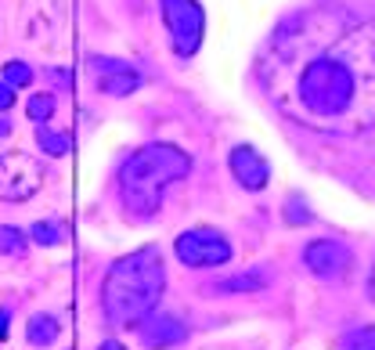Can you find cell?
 <instances>
[{
    "label": "cell",
    "mask_w": 375,
    "mask_h": 350,
    "mask_svg": "<svg viewBox=\"0 0 375 350\" xmlns=\"http://www.w3.org/2000/svg\"><path fill=\"white\" fill-rule=\"evenodd\" d=\"M166 285L163 253L145 246L130 257H119L102 282V310L112 325H137L155 310Z\"/></svg>",
    "instance_id": "obj_1"
},
{
    "label": "cell",
    "mask_w": 375,
    "mask_h": 350,
    "mask_svg": "<svg viewBox=\"0 0 375 350\" xmlns=\"http://www.w3.org/2000/svg\"><path fill=\"white\" fill-rule=\"evenodd\" d=\"M188 174H192V155L184 148L166 145V141L145 145L119 167V199L130 217L148 220L159 213L166 188Z\"/></svg>",
    "instance_id": "obj_2"
},
{
    "label": "cell",
    "mask_w": 375,
    "mask_h": 350,
    "mask_svg": "<svg viewBox=\"0 0 375 350\" xmlns=\"http://www.w3.org/2000/svg\"><path fill=\"white\" fill-rule=\"evenodd\" d=\"M357 83H361V76L350 66V58L318 54L303 66V73L296 80V94H300V102L310 116L343 119L357 105Z\"/></svg>",
    "instance_id": "obj_3"
},
{
    "label": "cell",
    "mask_w": 375,
    "mask_h": 350,
    "mask_svg": "<svg viewBox=\"0 0 375 350\" xmlns=\"http://www.w3.org/2000/svg\"><path fill=\"white\" fill-rule=\"evenodd\" d=\"M159 8H163V22L177 58H192L202 44V29H206L202 4L199 0H159Z\"/></svg>",
    "instance_id": "obj_4"
},
{
    "label": "cell",
    "mask_w": 375,
    "mask_h": 350,
    "mask_svg": "<svg viewBox=\"0 0 375 350\" xmlns=\"http://www.w3.org/2000/svg\"><path fill=\"white\" fill-rule=\"evenodd\" d=\"M173 253L184 267H221L231 260V242L213 228H192L177 235Z\"/></svg>",
    "instance_id": "obj_5"
},
{
    "label": "cell",
    "mask_w": 375,
    "mask_h": 350,
    "mask_svg": "<svg viewBox=\"0 0 375 350\" xmlns=\"http://www.w3.org/2000/svg\"><path fill=\"white\" fill-rule=\"evenodd\" d=\"M44 184V167L33 155L11 152L0 159V199L4 203H25L40 192Z\"/></svg>",
    "instance_id": "obj_6"
},
{
    "label": "cell",
    "mask_w": 375,
    "mask_h": 350,
    "mask_svg": "<svg viewBox=\"0 0 375 350\" xmlns=\"http://www.w3.org/2000/svg\"><path fill=\"white\" fill-rule=\"evenodd\" d=\"M90 69H94V76H98V90H102V94H112V98L134 94V90L141 87V73H137L134 66H127V61H119V58L94 54V58H90Z\"/></svg>",
    "instance_id": "obj_7"
},
{
    "label": "cell",
    "mask_w": 375,
    "mask_h": 350,
    "mask_svg": "<svg viewBox=\"0 0 375 350\" xmlns=\"http://www.w3.org/2000/svg\"><path fill=\"white\" fill-rule=\"evenodd\" d=\"M303 264L318 278H339L350 267V249L343 242H336V239H314L303 249Z\"/></svg>",
    "instance_id": "obj_8"
},
{
    "label": "cell",
    "mask_w": 375,
    "mask_h": 350,
    "mask_svg": "<svg viewBox=\"0 0 375 350\" xmlns=\"http://www.w3.org/2000/svg\"><path fill=\"white\" fill-rule=\"evenodd\" d=\"M228 167H231V174L238 177V184L249 188V192H260V188H267V181H271L267 159H264L253 145H238V148H231Z\"/></svg>",
    "instance_id": "obj_9"
},
{
    "label": "cell",
    "mask_w": 375,
    "mask_h": 350,
    "mask_svg": "<svg viewBox=\"0 0 375 350\" xmlns=\"http://www.w3.org/2000/svg\"><path fill=\"white\" fill-rule=\"evenodd\" d=\"M137 332H141V343L152 346V350H166V346L188 339L184 322H180V318H173V314H148V318H141Z\"/></svg>",
    "instance_id": "obj_10"
},
{
    "label": "cell",
    "mask_w": 375,
    "mask_h": 350,
    "mask_svg": "<svg viewBox=\"0 0 375 350\" xmlns=\"http://www.w3.org/2000/svg\"><path fill=\"white\" fill-rule=\"evenodd\" d=\"M267 282H271V274H267V271H245V274H231V278H224V282H213V285H206V293H209V296L260 293V289H267Z\"/></svg>",
    "instance_id": "obj_11"
},
{
    "label": "cell",
    "mask_w": 375,
    "mask_h": 350,
    "mask_svg": "<svg viewBox=\"0 0 375 350\" xmlns=\"http://www.w3.org/2000/svg\"><path fill=\"white\" fill-rule=\"evenodd\" d=\"M58 332H61V325L54 322L51 314H33V318H29V325H25V339L33 346H51L58 339Z\"/></svg>",
    "instance_id": "obj_12"
},
{
    "label": "cell",
    "mask_w": 375,
    "mask_h": 350,
    "mask_svg": "<svg viewBox=\"0 0 375 350\" xmlns=\"http://www.w3.org/2000/svg\"><path fill=\"white\" fill-rule=\"evenodd\" d=\"M29 246V235L15 224H0V257H22Z\"/></svg>",
    "instance_id": "obj_13"
},
{
    "label": "cell",
    "mask_w": 375,
    "mask_h": 350,
    "mask_svg": "<svg viewBox=\"0 0 375 350\" xmlns=\"http://www.w3.org/2000/svg\"><path fill=\"white\" fill-rule=\"evenodd\" d=\"M29 239L40 242V246H58V242H66V228L51 224V220H37V224L29 228Z\"/></svg>",
    "instance_id": "obj_14"
},
{
    "label": "cell",
    "mask_w": 375,
    "mask_h": 350,
    "mask_svg": "<svg viewBox=\"0 0 375 350\" xmlns=\"http://www.w3.org/2000/svg\"><path fill=\"white\" fill-rule=\"evenodd\" d=\"M25 112H29V119H37L40 126L54 116V94H47V90H40V94H33L29 98V105H25Z\"/></svg>",
    "instance_id": "obj_15"
},
{
    "label": "cell",
    "mask_w": 375,
    "mask_h": 350,
    "mask_svg": "<svg viewBox=\"0 0 375 350\" xmlns=\"http://www.w3.org/2000/svg\"><path fill=\"white\" fill-rule=\"evenodd\" d=\"M37 141H40V148L47 155H66L73 148V141L66 134H54V131H47V126H37Z\"/></svg>",
    "instance_id": "obj_16"
},
{
    "label": "cell",
    "mask_w": 375,
    "mask_h": 350,
    "mask_svg": "<svg viewBox=\"0 0 375 350\" xmlns=\"http://www.w3.org/2000/svg\"><path fill=\"white\" fill-rule=\"evenodd\" d=\"M343 346H347V350H375V325L347 332V336H343Z\"/></svg>",
    "instance_id": "obj_17"
},
{
    "label": "cell",
    "mask_w": 375,
    "mask_h": 350,
    "mask_svg": "<svg viewBox=\"0 0 375 350\" xmlns=\"http://www.w3.org/2000/svg\"><path fill=\"white\" fill-rule=\"evenodd\" d=\"M4 83L8 87H29L33 83V69H29L25 61H8L4 66Z\"/></svg>",
    "instance_id": "obj_18"
},
{
    "label": "cell",
    "mask_w": 375,
    "mask_h": 350,
    "mask_svg": "<svg viewBox=\"0 0 375 350\" xmlns=\"http://www.w3.org/2000/svg\"><path fill=\"white\" fill-rule=\"evenodd\" d=\"M285 220L293 228H300V224H310L314 220V213L307 210V203L300 199V195H289V203H285Z\"/></svg>",
    "instance_id": "obj_19"
},
{
    "label": "cell",
    "mask_w": 375,
    "mask_h": 350,
    "mask_svg": "<svg viewBox=\"0 0 375 350\" xmlns=\"http://www.w3.org/2000/svg\"><path fill=\"white\" fill-rule=\"evenodd\" d=\"M15 105V87H8L4 80H0V112H8Z\"/></svg>",
    "instance_id": "obj_20"
},
{
    "label": "cell",
    "mask_w": 375,
    "mask_h": 350,
    "mask_svg": "<svg viewBox=\"0 0 375 350\" xmlns=\"http://www.w3.org/2000/svg\"><path fill=\"white\" fill-rule=\"evenodd\" d=\"M51 80H54V83H73V73H61V69H51Z\"/></svg>",
    "instance_id": "obj_21"
},
{
    "label": "cell",
    "mask_w": 375,
    "mask_h": 350,
    "mask_svg": "<svg viewBox=\"0 0 375 350\" xmlns=\"http://www.w3.org/2000/svg\"><path fill=\"white\" fill-rule=\"evenodd\" d=\"M0 339H8V310L0 307Z\"/></svg>",
    "instance_id": "obj_22"
},
{
    "label": "cell",
    "mask_w": 375,
    "mask_h": 350,
    "mask_svg": "<svg viewBox=\"0 0 375 350\" xmlns=\"http://www.w3.org/2000/svg\"><path fill=\"white\" fill-rule=\"evenodd\" d=\"M102 350H127V346L116 343V339H105V343H102Z\"/></svg>",
    "instance_id": "obj_23"
},
{
    "label": "cell",
    "mask_w": 375,
    "mask_h": 350,
    "mask_svg": "<svg viewBox=\"0 0 375 350\" xmlns=\"http://www.w3.org/2000/svg\"><path fill=\"white\" fill-rule=\"evenodd\" d=\"M8 134H11V123H8L4 116H0V138H8Z\"/></svg>",
    "instance_id": "obj_24"
}]
</instances>
